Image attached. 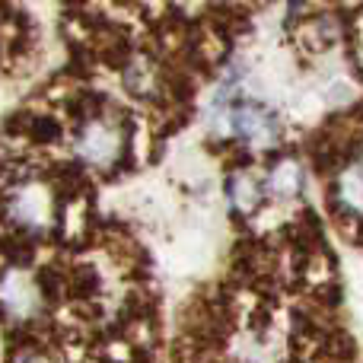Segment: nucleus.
Here are the masks:
<instances>
[{
	"label": "nucleus",
	"mask_w": 363,
	"mask_h": 363,
	"mask_svg": "<svg viewBox=\"0 0 363 363\" xmlns=\"http://www.w3.org/2000/svg\"><path fill=\"white\" fill-rule=\"evenodd\" d=\"M77 153L86 166H112L115 157H118V134H115L112 125L106 121H93L80 131L77 138Z\"/></svg>",
	"instance_id": "obj_2"
},
{
	"label": "nucleus",
	"mask_w": 363,
	"mask_h": 363,
	"mask_svg": "<svg viewBox=\"0 0 363 363\" xmlns=\"http://www.w3.org/2000/svg\"><path fill=\"white\" fill-rule=\"evenodd\" d=\"M10 213L16 223L32 226V230H42V226L51 223V213H55V204H51V194L38 185H26L13 194Z\"/></svg>",
	"instance_id": "obj_3"
},
{
	"label": "nucleus",
	"mask_w": 363,
	"mask_h": 363,
	"mask_svg": "<svg viewBox=\"0 0 363 363\" xmlns=\"http://www.w3.org/2000/svg\"><path fill=\"white\" fill-rule=\"evenodd\" d=\"M0 300L6 303V309H10L13 315H26L35 306V287H32V281H26V277L10 274L0 284Z\"/></svg>",
	"instance_id": "obj_4"
},
{
	"label": "nucleus",
	"mask_w": 363,
	"mask_h": 363,
	"mask_svg": "<svg viewBox=\"0 0 363 363\" xmlns=\"http://www.w3.org/2000/svg\"><path fill=\"white\" fill-rule=\"evenodd\" d=\"M338 198L347 211L363 213V160H357L354 166H347L338 179Z\"/></svg>",
	"instance_id": "obj_5"
},
{
	"label": "nucleus",
	"mask_w": 363,
	"mask_h": 363,
	"mask_svg": "<svg viewBox=\"0 0 363 363\" xmlns=\"http://www.w3.org/2000/svg\"><path fill=\"white\" fill-rule=\"evenodd\" d=\"M230 125L242 140L258 147L271 144L277 138V118L264 106H258V102H239L230 112Z\"/></svg>",
	"instance_id": "obj_1"
},
{
	"label": "nucleus",
	"mask_w": 363,
	"mask_h": 363,
	"mask_svg": "<svg viewBox=\"0 0 363 363\" xmlns=\"http://www.w3.org/2000/svg\"><path fill=\"white\" fill-rule=\"evenodd\" d=\"M16 363H51V360L42 357V354H19Z\"/></svg>",
	"instance_id": "obj_7"
},
{
	"label": "nucleus",
	"mask_w": 363,
	"mask_h": 363,
	"mask_svg": "<svg viewBox=\"0 0 363 363\" xmlns=\"http://www.w3.org/2000/svg\"><path fill=\"white\" fill-rule=\"evenodd\" d=\"M300 185H303V172H300V166H294V163L277 166L268 179V188L277 194V198H290V194H296Z\"/></svg>",
	"instance_id": "obj_6"
}]
</instances>
